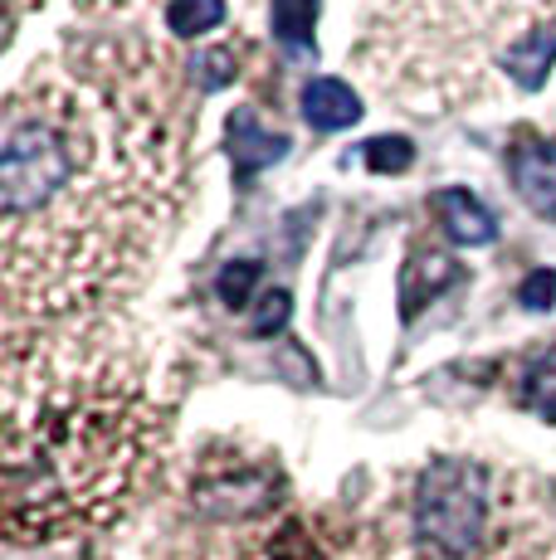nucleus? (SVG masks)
Segmentation results:
<instances>
[{
    "label": "nucleus",
    "instance_id": "f257e3e1",
    "mask_svg": "<svg viewBox=\"0 0 556 560\" xmlns=\"http://www.w3.org/2000/svg\"><path fill=\"white\" fill-rule=\"evenodd\" d=\"M152 375L108 341L10 347L5 536L49 546L113 526L162 454Z\"/></svg>",
    "mask_w": 556,
    "mask_h": 560
},
{
    "label": "nucleus",
    "instance_id": "f03ea898",
    "mask_svg": "<svg viewBox=\"0 0 556 560\" xmlns=\"http://www.w3.org/2000/svg\"><path fill=\"white\" fill-rule=\"evenodd\" d=\"M488 536V472L468 458H435L415 482V541L440 560H468Z\"/></svg>",
    "mask_w": 556,
    "mask_h": 560
},
{
    "label": "nucleus",
    "instance_id": "7ed1b4c3",
    "mask_svg": "<svg viewBox=\"0 0 556 560\" xmlns=\"http://www.w3.org/2000/svg\"><path fill=\"white\" fill-rule=\"evenodd\" d=\"M278 492V472L269 468H206L200 482L190 488L200 516H216V522H244V516H259L274 508Z\"/></svg>",
    "mask_w": 556,
    "mask_h": 560
},
{
    "label": "nucleus",
    "instance_id": "20e7f679",
    "mask_svg": "<svg viewBox=\"0 0 556 560\" xmlns=\"http://www.w3.org/2000/svg\"><path fill=\"white\" fill-rule=\"evenodd\" d=\"M224 147H230L234 176L240 180L259 176L264 166H278V161L288 156V137L274 132V127H264L254 107H234L230 113V122H224Z\"/></svg>",
    "mask_w": 556,
    "mask_h": 560
},
{
    "label": "nucleus",
    "instance_id": "39448f33",
    "mask_svg": "<svg viewBox=\"0 0 556 560\" xmlns=\"http://www.w3.org/2000/svg\"><path fill=\"white\" fill-rule=\"evenodd\" d=\"M508 176H512V190L522 196V205L556 224V147L522 137L508 156Z\"/></svg>",
    "mask_w": 556,
    "mask_h": 560
},
{
    "label": "nucleus",
    "instance_id": "423d86ee",
    "mask_svg": "<svg viewBox=\"0 0 556 560\" xmlns=\"http://www.w3.org/2000/svg\"><path fill=\"white\" fill-rule=\"evenodd\" d=\"M435 214H440V224H444V234L454 244H464V249H484V244H494L498 240V220H494V210H488L478 196H468L464 186H444V190H435Z\"/></svg>",
    "mask_w": 556,
    "mask_h": 560
},
{
    "label": "nucleus",
    "instance_id": "0eeeda50",
    "mask_svg": "<svg viewBox=\"0 0 556 560\" xmlns=\"http://www.w3.org/2000/svg\"><path fill=\"white\" fill-rule=\"evenodd\" d=\"M303 117L313 132H341L361 122V98L341 79H308L303 83Z\"/></svg>",
    "mask_w": 556,
    "mask_h": 560
},
{
    "label": "nucleus",
    "instance_id": "6e6552de",
    "mask_svg": "<svg viewBox=\"0 0 556 560\" xmlns=\"http://www.w3.org/2000/svg\"><path fill=\"white\" fill-rule=\"evenodd\" d=\"M502 69H508V79L518 83V89L537 93L542 83L552 79V69H556V25L532 30L528 39H518V45L502 54Z\"/></svg>",
    "mask_w": 556,
    "mask_h": 560
},
{
    "label": "nucleus",
    "instance_id": "1a4fd4ad",
    "mask_svg": "<svg viewBox=\"0 0 556 560\" xmlns=\"http://www.w3.org/2000/svg\"><path fill=\"white\" fill-rule=\"evenodd\" d=\"M454 278H459V268L449 264V258H440V254L410 258V264H405V273H401V317L410 322L415 312L430 303V298H440Z\"/></svg>",
    "mask_w": 556,
    "mask_h": 560
},
{
    "label": "nucleus",
    "instance_id": "9d476101",
    "mask_svg": "<svg viewBox=\"0 0 556 560\" xmlns=\"http://www.w3.org/2000/svg\"><path fill=\"white\" fill-rule=\"evenodd\" d=\"M317 10H323V0H274V5H269L274 39L283 49H293V54H308V49H313Z\"/></svg>",
    "mask_w": 556,
    "mask_h": 560
},
{
    "label": "nucleus",
    "instance_id": "9b49d317",
    "mask_svg": "<svg viewBox=\"0 0 556 560\" xmlns=\"http://www.w3.org/2000/svg\"><path fill=\"white\" fill-rule=\"evenodd\" d=\"M224 20V0H171L166 5V30L176 39H200Z\"/></svg>",
    "mask_w": 556,
    "mask_h": 560
},
{
    "label": "nucleus",
    "instance_id": "f8f14e48",
    "mask_svg": "<svg viewBox=\"0 0 556 560\" xmlns=\"http://www.w3.org/2000/svg\"><path fill=\"white\" fill-rule=\"evenodd\" d=\"M259 278H264V264H254V258H230V264L220 268V278H216L220 303L224 307H250Z\"/></svg>",
    "mask_w": 556,
    "mask_h": 560
},
{
    "label": "nucleus",
    "instance_id": "ddd939ff",
    "mask_svg": "<svg viewBox=\"0 0 556 560\" xmlns=\"http://www.w3.org/2000/svg\"><path fill=\"white\" fill-rule=\"evenodd\" d=\"M361 161H367L377 176H401V171L415 166V147H410V137H371V142L361 147Z\"/></svg>",
    "mask_w": 556,
    "mask_h": 560
},
{
    "label": "nucleus",
    "instance_id": "4468645a",
    "mask_svg": "<svg viewBox=\"0 0 556 560\" xmlns=\"http://www.w3.org/2000/svg\"><path fill=\"white\" fill-rule=\"evenodd\" d=\"M522 395H528V405L537 409L547 424H556V351H547L542 361H532L528 381H522Z\"/></svg>",
    "mask_w": 556,
    "mask_h": 560
},
{
    "label": "nucleus",
    "instance_id": "2eb2a0df",
    "mask_svg": "<svg viewBox=\"0 0 556 560\" xmlns=\"http://www.w3.org/2000/svg\"><path fill=\"white\" fill-rule=\"evenodd\" d=\"M234 73H240V63H234L230 49H206L190 59V79H196L200 93H220L234 83Z\"/></svg>",
    "mask_w": 556,
    "mask_h": 560
},
{
    "label": "nucleus",
    "instance_id": "dca6fc26",
    "mask_svg": "<svg viewBox=\"0 0 556 560\" xmlns=\"http://www.w3.org/2000/svg\"><path fill=\"white\" fill-rule=\"evenodd\" d=\"M518 303L528 312H552L556 307V268H537V273L522 278Z\"/></svg>",
    "mask_w": 556,
    "mask_h": 560
},
{
    "label": "nucleus",
    "instance_id": "f3484780",
    "mask_svg": "<svg viewBox=\"0 0 556 560\" xmlns=\"http://www.w3.org/2000/svg\"><path fill=\"white\" fill-rule=\"evenodd\" d=\"M259 303L264 307L254 312V331H259V337H269V331H283L288 327V312H293V303H288L283 288H278V293H264Z\"/></svg>",
    "mask_w": 556,
    "mask_h": 560
}]
</instances>
